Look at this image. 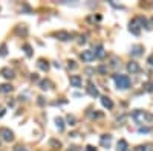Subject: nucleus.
I'll return each mask as SVG.
<instances>
[{
  "label": "nucleus",
  "instance_id": "nucleus-11",
  "mask_svg": "<svg viewBox=\"0 0 153 151\" xmlns=\"http://www.w3.org/2000/svg\"><path fill=\"white\" fill-rule=\"evenodd\" d=\"M101 104H103L106 108H112V107H114V102H112V101L107 98V96H103V98H101Z\"/></svg>",
  "mask_w": 153,
  "mask_h": 151
},
{
  "label": "nucleus",
  "instance_id": "nucleus-8",
  "mask_svg": "<svg viewBox=\"0 0 153 151\" xmlns=\"http://www.w3.org/2000/svg\"><path fill=\"white\" fill-rule=\"evenodd\" d=\"M87 93L90 95V96H94V98H97V96L99 95V92H98V88L94 86V84H89L87 86Z\"/></svg>",
  "mask_w": 153,
  "mask_h": 151
},
{
  "label": "nucleus",
  "instance_id": "nucleus-19",
  "mask_svg": "<svg viewBox=\"0 0 153 151\" xmlns=\"http://www.w3.org/2000/svg\"><path fill=\"white\" fill-rule=\"evenodd\" d=\"M129 29H130V32H133L135 35H139V26H136L135 22H133V23H130V27H129Z\"/></svg>",
  "mask_w": 153,
  "mask_h": 151
},
{
  "label": "nucleus",
  "instance_id": "nucleus-21",
  "mask_svg": "<svg viewBox=\"0 0 153 151\" xmlns=\"http://www.w3.org/2000/svg\"><path fill=\"white\" fill-rule=\"evenodd\" d=\"M23 49H25V53L28 55V57H31V55H32V52H31V46H29V44H25Z\"/></svg>",
  "mask_w": 153,
  "mask_h": 151
},
{
  "label": "nucleus",
  "instance_id": "nucleus-27",
  "mask_svg": "<svg viewBox=\"0 0 153 151\" xmlns=\"http://www.w3.org/2000/svg\"><path fill=\"white\" fill-rule=\"evenodd\" d=\"M139 131H141V133H149L150 130L149 128H139Z\"/></svg>",
  "mask_w": 153,
  "mask_h": 151
},
{
  "label": "nucleus",
  "instance_id": "nucleus-5",
  "mask_svg": "<svg viewBox=\"0 0 153 151\" xmlns=\"http://www.w3.org/2000/svg\"><path fill=\"white\" fill-rule=\"evenodd\" d=\"M132 55L133 57H139V55H142V46H139V44H135V46H132Z\"/></svg>",
  "mask_w": 153,
  "mask_h": 151
},
{
  "label": "nucleus",
  "instance_id": "nucleus-2",
  "mask_svg": "<svg viewBox=\"0 0 153 151\" xmlns=\"http://www.w3.org/2000/svg\"><path fill=\"white\" fill-rule=\"evenodd\" d=\"M0 136H2V139L6 142H11L14 139V133H12L9 128H0Z\"/></svg>",
  "mask_w": 153,
  "mask_h": 151
},
{
  "label": "nucleus",
  "instance_id": "nucleus-26",
  "mask_svg": "<svg viewBox=\"0 0 153 151\" xmlns=\"http://www.w3.org/2000/svg\"><path fill=\"white\" fill-rule=\"evenodd\" d=\"M147 61H149V64H150V66H153V53L149 57V60H147Z\"/></svg>",
  "mask_w": 153,
  "mask_h": 151
},
{
  "label": "nucleus",
  "instance_id": "nucleus-25",
  "mask_svg": "<svg viewBox=\"0 0 153 151\" xmlns=\"http://www.w3.org/2000/svg\"><path fill=\"white\" fill-rule=\"evenodd\" d=\"M16 151H28V150H26L25 147H20L18 145V147H16Z\"/></svg>",
  "mask_w": 153,
  "mask_h": 151
},
{
  "label": "nucleus",
  "instance_id": "nucleus-12",
  "mask_svg": "<svg viewBox=\"0 0 153 151\" xmlns=\"http://www.w3.org/2000/svg\"><path fill=\"white\" fill-rule=\"evenodd\" d=\"M57 37H58V40H61V41H66V40H71V34L64 32V31H60V32L57 34Z\"/></svg>",
  "mask_w": 153,
  "mask_h": 151
},
{
  "label": "nucleus",
  "instance_id": "nucleus-15",
  "mask_svg": "<svg viewBox=\"0 0 153 151\" xmlns=\"http://www.w3.org/2000/svg\"><path fill=\"white\" fill-rule=\"evenodd\" d=\"M40 88H42V90H49V88H51V81L43 79L42 82H40Z\"/></svg>",
  "mask_w": 153,
  "mask_h": 151
},
{
  "label": "nucleus",
  "instance_id": "nucleus-4",
  "mask_svg": "<svg viewBox=\"0 0 153 151\" xmlns=\"http://www.w3.org/2000/svg\"><path fill=\"white\" fill-rule=\"evenodd\" d=\"M71 86L72 87H81V77H78V75L71 77Z\"/></svg>",
  "mask_w": 153,
  "mask_h": 151
},
{
  "label": "nucleus",
  "instance_id": "nucleus-1",
  "mask_svg": "<svg viewBox=\"0 0 153 151\" xmlns=\"http://www.w3.org/2000/svg\"><path fill=\"white\" fill-rule=\"evenodd\" d=\"M114 79H115V84H116L118 88H123L124 90V88L130 87V78L127 77V75H115Z\"/></svg>",
  "mask_w": 153,
  "mask_h": 151
},
{
  "label": "nucleus",
  "instance_id": "nucleus-3",
  "mask_svg": "<svg viewBox=\"0 0 153 151\" xmlns=\"http://www.w3.org/2000/svg\"><path fill=\"white\" fill-rule=\"evenodd\" d=\"M95 51H83V53H81V58H83V61H86V63H90V61H94L95 60Z\"/></svg>",
  "mask_w": 153,
  "mask_h": 151
},
{
  "label": "nucleus",
  "instance_id": "nucleus-6",
  "mask_svg": "<svg viewBox=\"0 0 153 151\" xmlns=\"http://www.w3.org/2000/svg\"><path fill=\"white\" fill-rule=\"evenodd\" d=\"M95 55H97V58H104L106 57V51H104V47L101 44H98L95 47Z\"/></svg>",
  "mask_w": 153,
  "mask_h": 151
},
{
  "label": "nucleus",
  "instance_id": "nucleus-20",
  "mask_svg": "<svg viewBox=\"0 0 153 151\" xmlns=\"http://www.w3.org/2000/svg\"><path fill=\"white\" fill-rule=\"evenodd\" d=\"M138 151H153V148H152V145H139Z\"/></svg>",
  "mask_w": 153,
  "mask_h": 151
},
{
  "label": "nucleus",
  "instance_id": "nucleus-28",
  "mask_svg": "<svg viewBox=\"0 0 153 151\" xmlns=\"http://www.w3.org/2000/svg\"><path fill=\"white\" fill-rule=\"evenodd\" d=\"M87 151H95V148H94V147H90V145H89V147H87Z\"/></svg>",
  "mask_w": 153,
  "mask_h": 151
},
{
  "label": "nucleus",
  "instance_id": "nucleus-7",
  "mask_svg": "<svg viewBox=\"0 0 153 151\" xmlns=\"http://www.w3.org/2000/svg\"><path fill=\"white\" fill-rule=\"evenodd\" d=\"M110 142H112V136H109V134H104V136L101 137V145H103V147L109 148V147H110Z\"/></svg>",
  "mask_w": 153,
  "mask_h": 151
},
{
  "label": "nucleus",
  "instance_id": "nucleus-18",
  "mask_svg": "<svg viewBox=\"0 0 153 151\" xmlns=\"http://www.w3.org/2000/svg\"><path fill=\"white\" fill-rule=\"evenodd\" d=\"M38 67L42 69V70H48L49 64H48V61H44V60H38Z\"/></svg>",
  "mask_w": 153,
  "mask_h": 151
},
{
  "label": "nucleus",
  "instance_id": "nucleus-10",
  "mask_svg": "<svg viewBox=\"0 0 153 151\" xmlns=\"http://www.w3.org/2000/svg\"><path fill=\"white\" fill-rule=\"evenodd\" d=\"M2 75L5 78H14V72H12V69H9V67L2 69Z\"/></svg>",
  "mask_w": 153,
  "mask_h": 151
},
{
  "label": "nucleus",
  "instance_id": "nucleus-9",
  "mask_svg": "<svg viewBox=\"0 0 153 151\" xmlns=\"http://www.w3.org/2000/svg\"><path fill=\"white\" fill-rule=\"evenodd\" d=\"M127 70H129V72H132V73H136V72L139 70L138 63H135V61H130V63L127 64Z\"/></svg>",
  "mask_w": 153,
  "mask_h": 151
},
{
  "label": "nucleus",
  "instance_id": "nucleus-23",
  "mask_svg": "<svg viewBox=\"0 0 153 151\" xmlns=\"http://www.w3.org/2000/svg\"><path fill=\"white\" fill-rule=\"evenodd\" d=\"M68 122L71 124V125H74V122H75V118H74V116H68Z\"/></svg>",
  "mask_w": 153,
  "mask_h": 151
},
{
  "label": "nucleus",
  "instance_id": "nucleus-22",
  "mask_svg": "<svg viewBox=\"0 0 153 151\" xmlns=\"http://www.w3.org/2000/svg\"><path fill=\"white\" fill-rule=\"evenodd\" d=\"M0 55H2V57H5V55H6V44L0 46Z\"/></svg>",
  "mask_w": 153,
  "mask_h": 151
},
{
  "label": "nucleus",
  "instance_id": "nucleus-17",
  "mask_svg": "<svg viewBox=\"0 0 153 151\" xmlns=\"http://www.w3.org/2000/svg\"><path fill=\"white\" fill-rule=\"evenodd\" d=\"M118 151H127V142L124 139H121L118 142Z\"/></svg>",
  "mask_w": 153,
  "mask_h": 151
},
{
  "label": "nucleus",
  "instance_id": "nucleus-29",
  "mask_svg": "<svg viewBox=\"0 0 153 151\" xmlns=\"http://www.w3.org/2000/svg\"><path fill=\"white\" fill-rule=\"evenodd\" d=\"M152 23H153V18H152Z\"/></svg>",
  "mask_w": 153,
  "mask_h": 151
},
{
  "label": "nucleus",
  "instance_id": "nucleus-24",
  "mask_svg": "<svg viewBox=\"0 0 153 151\" xmlns=\"http://www.w3.org/2000/svg\"><path fill=\"white\" fill-rule=\"evenodd\" d=\"M69 69H77V64H75V61H69Z\"/></svg>",
  "mask_w": 153,
  "mask_h": 151
},
{
  "label": "nucleus",
  "instance_id": "nucleus-13",
  "mask_svg": "<svg viewBox=\"0 0 153 151\" xmlns=\"http://www.w3.org/2000/svg\"><path fill=\"white\" fill-rule=\"evenodd\" d=\"M133 118H135V121H142L144 118H145V113L144 112H141V110H136V112L133 113Z\"/></svg>",
  "mask_w": 153,
  "mask_h": 151
},
{
  "label": "nucleus",
  "instance_id": "nucleus-16",
  "mask_svg": "<svg viewBox=\"0 0 153 151\" xmlns=\"http://www.w3.org/2000/svg\"><path fill=\"white\" fill-rule=\"evenodd\" d=\"M55 124H57L58 131H63V130H64V121L61 118H55Z\"/></svg>",
  "mask_w": 153,
  "mask_h": 151
},
{
  "label": "nucleus",
  "instance_id": "nucleus-14",
  "mask_svg": "<svg viewBox=\"0 0 153 151\" xmlns=\"http://www.w3.org/2000/svg\"><path fill=\"white\" fill-rule=\"evenodd\" d=\"M11 90H12L11 84H2V86H0V93H9Z\"/></svg>",
  "mask_w": 153,
  "mask_h": 151
}]
</instances>
